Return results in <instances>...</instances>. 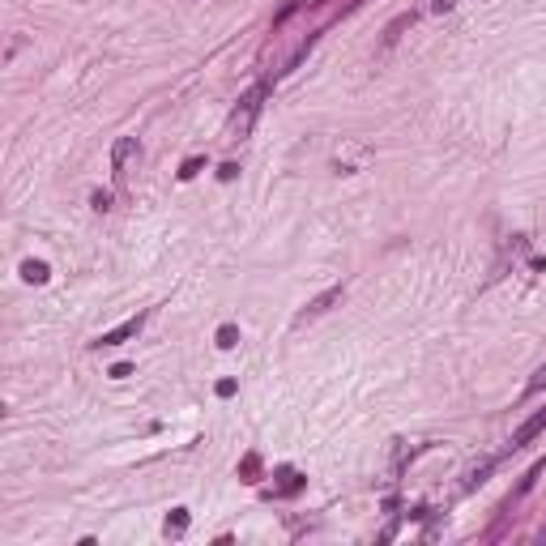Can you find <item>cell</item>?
I'll use <instances>...</instances> for the list:
<instances>
[{
	"mask_svg": "<svg viewBox=\"0 0 546 546\" xmlns=\"http://www.w3.org/2000/svg\"><path fill=\"white\" fill-rule=\"evenodd\" d=\"M265 94H269V81H256V85L235 102V112H231V120H227V141H244V137L252 133L261 107H265Z\"/></svg>",
	"mask_w": 546,
	"mask_h": 546,
	"instance_id": "cell-1",
	"label": "cell"
},
{
	"mask_svg": "<svg viewBox=\"0 0 546 546\" xmlns=\"http://www.w3.org/2000/svg\"><path fill=\"white\" fill-rule=\"evenodd\" d=\"M141 154V141L137 137H120L116 146H112V167H116V175H129V162Z\"/></svg>",
	"mask_w": 546,
	"mask_h": 546,
	"instance_id": "cell-2",
	"label": "cell"
},
{
	"mask_svg": "<svg viewBox=\"0 0 546 546\" xmlns=\"http://www.w3.org/2000/svg\"><path fill=\"white\" fill-rule=\"evenodd\" d=\"M141 324H146V316H133V320L116 324L112 333H102V338H98V346H124V342H133V338L141 333Z\"/></svg>",
	"mask_w": 546,
	"mask_h": 546,
	"instance_id": "cell-3",
	"label": "cell"
},
{
	"mask_svg": "<svg viewBox=\"0 0 546 546\" xmlns=\"http://www.w3.org/2000/svg\"><path fill=\"white\" fill-rule=\"evenodd\" d=\"M542 431H546V410H538L533 418H525V422L512 431V449H525V444L533 440V435H542Z\"/></svg>",
	"mask_w": 546,
	"mask_h": 546,
	"instance_id": "cell-4",
	"label": "cell"
},
{
	"mask_svg": "<svg viewBox=\"0 0 546 546\" xmlns=\"http://www.w3.org/2000/svg\"><path fill=\"white\" fill-rule=\"evenodd\" d=\"M338 299H342V286H329L324 295H316V299H311V303H307V307L299 311V320H311V316H320V311H329V307H333Z\"/></svg>",
	"mask_w": 546,
	"mask_h": 546,
	"instance_id": "cell-5",
	"label": "cell"
},
{
	"mask_svg": "<svg viewBox=\"0 0 546 546\" xmlns=\"http://www.w3.org/2000/svg\"><path fill=\"white\" fill-rule=\"evenodd\" d=\"M22 278H26L30 286H43L52 273H47V265H43V261H22Z\"/></svg>",
	"mask_w": 546,
	"mask_h": 546,
	"instance_id": "cell-6",
	"label": "cell"
},
{
	"mask_svg": "<svg viewBox=\"0 0 546 546\" xmlns=\"http://www.w3.org/2000/svg\"><path fill=\"white\" fill-rule=\"evenodd\" d=\"M410 26H414V13H401V18H397L388 30H384V47H393V43L401 39V30H410Z\"/></svg>",
	"mask_w": 546,
	"mask_h": 546,
	"instance_id": "cell-7",
	"label": "cell"
},
{
	"mask_svg": "<svg viewBox=\"0 0 546 546\" xmlns=\"http://www.w3.org/2000/svg\"><path fill=\"white\" fill-rule=\"evenodd\" d=\"M188 529V508H175L171 516H167V538H179Z\"/></svg>",
	"mask_w": 546,
	"mask_h": 546,
	"instance_id": "cell-8",
	"label": "cell"
},
{
	"mask_svg": "<svg viewBox=\"0 0 546 546\" xmlns=\"http://www.w3.org/2000/svg\"><path fill=\"white\" fill-rule=\"evenodd\" d=\"M218 346H222V350L239 346V329H235V324H222V329H218Z\"/></svg>",
	"mask_w": 546,
	"mask_h": 546,
	"instance_id": "cell-9",
	"label": "cell"
},
{
	"mask_svg": "<svg viewBox=\"0 0 546 546\" xmlns=\"http://www.w3.org/2000/svg\"><path fill=\"white\" fill-rule=\"evenodd\" d=\"M201 167H205V158H201V154H196V158H188V162L179 167V179H196V175H201Z\"/></svg>",
	"mask_w": 546,
	"mask_h": 546,
	"instance_id": "cell-10",
	"label": "cell"
},
{
	"mask_svg": "<svg viewBox=\"0 0 546 546\" xmlns=\"http://www.w3.org/2000/svg\"><path fill=\"white\" fill-rule=\"evenodd\" d=\"M299 5H303V0H286V5L278 9V18H273V26H282V22H286V18H290V13H295Z\"/></svg>",
	"mask_w": 546,
	"mask_h": 546,
	"instance_id": "cell-11",
	"label": "cell"
},
{
	"mask_svg": "<svg viewBox=\"0 0 546 546\" xmlns=\"http://www.w3.org/2000/svg\"><path fill=\"white\" fill-rule=\"evenodd\" d=\"M256 470H261V457H244V465H239V474H244L248 482H252V474H256Z\"/></svg>",
	"mask_w": 546,
	"mask_h": 546,
	"instance_id": "cell-12",
	"label": "cell"
},
{
	"mask_svg": "<svg viewBox=\"0 0 546 546\" xmlns=\"http://www.w3.org/2000/svg\"><path fill=\"white\" fill-rule=\"evenodd\" d=\"M542 388H546V363H542V367L533 372V380H529V393H542Z\"/></svg>",
	"mask_w": 546,
	"mask_h": 546,
	"instance_id": "cell-13",
	"label": "cell"
},
{
	"mask_svg": "<svg viewBox=\"0 0 546 546\" xmlns=\"http://www.w3.org/2000/svg\"><path fill=\"white\" fill-rule=\"evenodd\" d=\"M90 205H94L98 213H102V209H112V192H94V196H90Z\"/></svg>",
	"mask_w": 546,
	"mask_h": 546,
	"instance_id": "cell-14",
	"label": "cell"
},
{
	"mask_svg": "<svg viewBox=\"0 0 546 546\" xmlns=\"http://www.w3.org/2000/svg\"><path fill=\"white\" fill-rule=\"evenodd\" d=\"M235 175H239V167H235V162H222V171H218V179H227V184H231Z\"/></svg>",
	"mask_w": 546,
	"mask_h": 546,
	"instance_id": "cell-15",
	"label": "cell"
},
{
	"mask_svg": "<svg viewBox=\"0 0 546 546\" xmlns=\"http://www.w3.org/2000/svg\"><path fill=\"white\" fill-rule=\"evenodd\" d=\"M218 397H235V380H218Z\"/></svg>",
	"mask_w": 546,
	"mask_h": 546,
	"instance_id": "cell-16",
	"label": "cell"
},
{
	"mask_svg": "<svg viewBox=\"0 0 546 546\" xmlns=\"http://www.w3.org/2000/svg\"><path fill=\"white\" fill-rule=\"evenodd\" d=\"M124 376H133V367H129V363H116V367H112V380H124Z\"/></svg>",
	"mask_w": 546,
	"mask_h": 546,
	"instance_id": "cell-17",
	"label": "cell"
},
{
	"mask_svg": "<svg viewBox=\"0 0 546 546\" xmlns=\"http://www.w3.org/2000/svg\"><path fill=\"white\" fill-rule=\"evenodd\" d=\"M453 5H457V0H431V9H435V13H444V9H453Z\"/></svg>",
	"mask_w": 546,
	"mask_h": 546,
	"instance_id": "cell-18",
	"label": "cell"
}]
</instances>
